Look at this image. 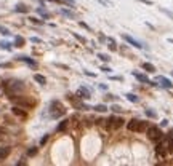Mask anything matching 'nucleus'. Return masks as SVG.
Masks as SVG:
<instances>
[{"mask_svg":"<svg viewBox=\"0 0 173 166\" xmlns=\"http://www.w3.org/2000/svg\"><path fill=\"white\" fill-rule=\"evenodd\" d=\"M149 126V121H143V120H138V118H133V120L128 121L127 128L128 131H133V133H146Z\"/></svg>","mask_w":173,"mask_h":166,"instance_id":"nucleus-1","label":"nucleus"},{"mask_svg":"<svg viewBox=\"0 0 173 166\" xmlns=\"http://www.w3.org/2000/svg\"><path fill=\"white\" fill-rule=\"evenodd\" d=\"M24 89V83L19 82V80H15V82H8V85L5 86V93L7 96H16V94H19Z\"/></svg>","mask_w":173,"mask_h":166,"instance_id":"nucleus-2","label":"nucleus"},{"mask_svg":"<svg viewBox=\"0 0 173 166\" xmlns=\"http://www.w3.org/2000/svg\"><path fill=\"white\" fill-rule=\"evenodd\" d=\"M50 115H52V118H60L66 113V109L64 105L61 104L60 101H52L50 102Z\"/></svg>","mask_w":173,"mask_h":166,"instance_id":"nucleus-3","label":"nucleus"},{"mask_svg":"<svg viewBox=\"0 0 173 166\" xmlns=\"http://www.w3.org/2000/svg\"><path fill=\"white\" fill-rule=\"evenodd\" d=\"M106 121V128L109 129V131H117V129H120L122 126H124V118L122 117H116V115H111Z\"/></svg>","mask_w":173,"mask_h":166,"instance_id":"nucleus-4","label":"nucleus"},{"mask_svg":"<svg viewBox=\"0 0 173 166\" xmlns=\"http://www.w3.org/2000/svg\"><path fill=\"white\" fill-rule=\"evenodd\" d=\"M146 134H148L149 141H152V142H159V141L164 137V133H162V129H160L159 126H154V125H149V126H148V129H146Z\"/></svg>","mask_w":173,"mask_h":166,"instance_id":"nucleus-5","label":"nucleus"},{"mask_svg":"<svg viewBox=\"0 0 173 166\" xmlns=\"http://www.w3.org/2000/svg\"><path fill=\"white\" fill-rule=\"evenodd\" d=\"M156 155L162 158L168 155V144H167V137L165 136L159 142H156Z\"/></svg>","mask_w":173,"mask_h":166,"instance_id":"nucleus-6","label":"nucleus"},{"mask_svg":"<svg viewBox=\"0 0 173 166\" xmlns=\"http://www.w3.org/2000/svg\"><path fill=\"white\" fill-rule=\"evenodd\" d=\"M76 96L79 97V99H90V97H92V93H90L88 88H85V86H80V88L77 89Z\"/></svg>","mask_w":173,"mask_h":166,"instance_id":"nucleus-7","label":"nucleus"},{"mask_svg":"<svg viewBox=\"0 0 173 166\" xmlns=\"http://www.w3.org/2000/svg\"><path fill=\"white\" fill-rule=\"evenodd\" d=\"M122 37H124V40L127 42V43H130L132 46H135V48H138V50H141L143 48V45L138 42V40H135L133 37H130V35H127V34H122Z\"/></svg>","mask_w":173,"mask_h":166,"instance_id":"nucleus-8","label":"nucleus"},{"mask_svg":"<svg viewBox=\"0 0 173 166\" xmlns=\"http://www.w3.org/2000/svg\"><path fill=\"white\" fill-rule=\"evenodd\" d=\"M11 112H13L16 117L23 118V120H24V118H27V112H26V109H24V107H19V105H15V107L11 109Z\"/></svg>","mask_w":173,"mask_h":166,"instance_id":"nucleus-9","label":"nucleus"},{"mask_svg":"<svg viewBox=\"0 0 173 166\" xmlns=\"http://www.w3.org/2000/svg\"><path fill=\"white\" fill-rule=\"evenodd\" d=\"M157 82H160V85H162L164 88H167V89H172L173 88V83L168 80V78L162 77V75H160V77H157Z\"/></svg>","mask_w":173,"mask_h":166,"instance_id":"nucleus-10","label":"nucleus"},{"mask_svg":"<svg viewBox=\"0 0 173 166\" xmlns=\"http://www.w3.org/2000/svg\"><path fill=\"white\" fill-rule=\"evenodd\" d=\"M132 75H133V77H135L138 82H141V83H151V80H149V78H148L144 74H140V72H136V70H135V72H132Z\"/></svg>","mask_w":173,"mask_h":166,"instance_id":"nucleus-11","label":"nucleus"},{"mask_svg":"<svg viewBox=\"0 0 173 166\" xmlns=\"http://www.w3.org/2000/svg\"><path fill=\"white\" fill-rule=\"evenodd\" d=\"M18 59H19V61H23V62H26V64L31 66L32 69H37V62H35L34 59H31L29 56H19Z\"/></svg>","mask_w":173,"mask_h":166,"instance_id":"nucleus-12","label":"nucleus"},{"mask_svg":"<svg viewBox=\"0 0 173 166\" xmlns=\"http://www.w3.org/2000/svg\"><path fill=\"white\" fill-rule=\"evenodd\" d=\"M10 152H11V147H8V145L0 147V160H5V158L10 155Z\"/></svg>","mask_w":173,"mask_h":166,"instance_id":"nucleus-13","label":"nucleus"},{"mask_svg":"<svg viewBox=\"0 0 173 166\" xmlns=\"http://www.w3.org/2000/svg\"><path fill=\"white\" fill-rule=\"evenodd\" d=\"M68 126H69V120L66 118V120H63L60 125H58V128H56V131L58 133H64L66 129H68Z\"/></svg>","mask_w":173,"mask_h":166,"instance_id":"nucleus-14","label":"nucleus"},{"mask_svg":"<svg viewBox=\"0 0 173 166\" xmlns=\"http://www.w3.org/2000/svg\"><path fill=\"white\" fill-rule=\"evenodd\" d=\"M141 67H143L146 72H149V74H154V72H156V67L152 66L151 62H143V66H141Z\"/></svg>","mask_w":173,"mask_h":166,"instance_id":"nucleus-15","label":"nucleus"},{"mask_svg":"<svg viewBox=\"0 0 173 166\" xmlns=\"http://www.w3.org/2000/svg\"><path fill=\"white\" fill-rule=\"evenodd\" d=\"M34 80L37 82L39 85H45V83H47V78L43 77V75H40V74H35L34 75Z\"/></svg>","mask_w":173,"mask_h":166,"instance_id":"nucleus-16","label":"nucleus"},{"mask_svg":"<svg viewBox=\"0 0 173 166\" xmlns=\"http://www.w3.org/2000/svg\"><path fill=\"white\" fill-rule=\"evenodd\" d=\"M60 13L63 14V16H66V18H71V19H74V18H76V14H74L72 11L66 10V8H61V10H60Z\"/></svg>","mask_w":173,"mask_h":166,"instance_id":"nucleus-17","label":"nucleus"},{"mask_svg":"<svg viewBox=\"0 0 173 166\" xmlns=\"http://www.w3.org/2000/svg\"><path fill=\"white\" fill-rule=\"evenodd\" d=\"M18 11V13H29V6L23 5V3H19V5H16V8H15Z\"/></svg>","mask_w":173,"mask_h":166,"instance_id":"nucleus-18","label":"nucleus"},{"mask_svg":"<svg viewBox=\"0 0 173 166\" xmlns=\"http://www.w3.org/2000/svg\"><path fill=\"white\" fill-rule=\"evenodd\" d=\"M37 13L40 14L43 19H50V13H48V11H45L43 8H37Z\"/></svg>","mask_w":173,"mask_h":166,"instance_id":"nucleus-19","label":"nucleus"},{"mask_svg":"<svg viewBox=\"0 0 173 166\" xmlns=\"http://www.w3.org/2000/svg\"><path fill=\"white\" fill-rule=\"evenodd\" d=\"M15 46H18V48L24 46V38H23V37H19V35H18V37L15 38Z\"/></svg>","mask_w":173,"mask_h":166,"instance_id":"nucleus-20","label":"nucleus"},{"mask_svg":"<svg viewBox=\"0 0 173 166\" xmlns=\"http://www.w3.org/2000/svg\"><path fill=\"white\" fill-rule=\"evenodd\" d=\"M37 152H39V147H31V149H27V157L37 155Z\"/></svg>","mask_w":173,"mask_h":166,"instance_id":"nucleus-21","label":"nucleus"},{"mask_svg":"<svg viewBox=\"0 0 173 166\" xmlns=\"http://www.w3.org/2000/svg\"><path fill=\"white\" fill-rule=\"evenodd\" d=\"M127 99L130 101V102H138L140 99H138V96H136V94H132V93H128L127 94Z\"/></svg>","mask_w":173,"mask_h":166,"instance_id":"nucleus-22","label":"nucleus"},{"mask_svg":"<svg viewBox=\"0 0 173 166\" xmlns=\"http://www.w3.org/2000/svg\"><path fill=\"white\" fill-rule=\"evenodd\" d=\"M58 2L66 3V5L69 6V8H74V6H76V2H74V0H58Z\"/></svg>","mask_w":173,"mask_h":166,"instance_id":"nucleus-23","label":"nucleus"},{"mask_svg":"<svg viewBox=\"0 0 173 166\" xmlns=\"http://www.w3.org/2000/svg\"><path fill=\"white\" fill-rule=\"evenodd\" d=\"M0 48L2 50H11V43H8V42H0Z\"/></svg>","mask_w":173,"mask_h":166,"instance_id":"nucleus-24","label":"nucleus"},{"mask_svg":"<svg viewBox=\"0 0 173 166\" xmlns=\"http://www.w3.org/2000/svg\"><path fill=\"white\" fill-rule=\"evenodd\" d=\"M96 110V112H106V110H108V107H106L104 104H100V105H95V107H93Z\"/></svg>","mask_w":173,"mask_h":166,"instance_id":"nucleus-25","label":"nucleus"},{"mask_svg":"<svg viewBox=\"0 0 173 166\" xmlns=\"http://www.w3.org/2000/svg\"><path fill=\"white\" fill-rule=\"evenodd\" d=\"M72 35H74V37H76V38H77V40L80 42V43H84V45H85V43H86V38H85V37H82V35H79L77 32H74Z\"/></svg>","mask_w":173,"mask_h":166,"instance_id":"nucleus-26","label":"nucleus"},{"mask_svg":"<svg viewBox=\"0 0 173 166\" xmlns=\"http://www.w3.org/2000/svg\"><path fill=\"white\" fill-rule=\"evenodd\" d=\"M98 58H100L103 62H109V61H111V58H109L108 54H101V53H98Z\"/></svg>","mask_w":173,"mask_h":166,"instance_id":"nucleus-27","label":"nucleus"},{"mask_svg":"<svg viewBox=\"0 0 173 166\" xmlns=\"http://www.w3.org/2000/svg\"><path fill=\"white\" fill-rule=\"evenodd\" d=\"M146 115L149 118H157V113L154 112V110H151V109H146Z\"/></svg>","mask_w":173,"mask_h":166,"instance_id":"nucleus-28","label":"nucleus"},{"mask_svg":"<svg viewBox=\"0 0 173 166\" xmlns=\"http://www.w3.org/2000/svg\"><path fill=\"white\" fill-rule=\"evenodd\" d=\"M160 11H162V13H165V14H167V16L170 18V19H173V11L167 10V8H160Z\"/></svg>","mask_w":173,"mask_h":166,"instance_id":"nucleus-29","label":"nucleus"},{"mask_svg":"<svg viewBox=\"0 0 173 166\" xmlns=\"http://www.w3.org/2000/svg\"><path fill=\"white\" fill-rule=\"evenodd\" d=\"M29 21L34 22V24H39V26L43 24V21H42V19H39V18H29Z\"/></svg>","mask_w":173,"mask_h":166,"instance_id":"nucleus-30","label":"nucleus"},{"mask_svg":"<svg viewBox=\"0 0 173 166\" xmlns=\"http://www.w3.org/2000/svg\"><path fill=\"white\" fill-rule=\"evenodd\" d=\"M108 46H109V48H111L112 51H114V50H117V46H116V40H114V38H109V45H108Z\"/></svg>","mask_w":173,"mask_h":166,"instance_id":"nucleus-31","label":"nucleus"},{"mask_svg":"<svg viewBox=\"0 0 173 166\" xmlns=\"http://www.w3.org/2000/svg\"><path fill=\"white\" fill-rule=\"evenodd\" d=\"M111 110H112V112H117V113H119V112H124V109H122L120 107V105H111Z\"/></svg>","mask_w":173,"mask_h":166,"instance_id":"nucleus-32","label":"nucleus"},{"mask_svg":"<svg viewBox=\"0 0 173 166\" xmlns=\"http://www.w3.org/2000/svg\"><path fill=\"white\" fill-rule=\"evenodd\" d=\"M48 139H50V134H45V136L40 139V145H45L47 142H48Z\"/></svg>","mask_w":173,"mask_h":166,"instance_id":"nucleus-33","label":"nucleus"},{"mask_svg":"<svg viewBox=\"0 0 173 166\" xmlns=\"http://www.w3.org/2000/svg\"><path fill=\"white\" fill-rule=\"evenodd\" d=\"M0 34H2V35H10V30L7 29V27L0 26Z\"/></svg>","mask_w":173,"mask_h":166,"instance_id":"nucleus-34","label":"nucleus"},{"mask_svg":"<svg viewBox=\"0 0 173 166\" xmlns=\"http://www.w3.org/2000/svg\"><path fill=\"white\" fill-rule=\"evenodd\" d=\"M5 133H7V129L0 126V142H2V141H3V137H5Z\"/></svg>","mask_w":173,"mask_h":166,"instance_id":"nucleus-35","label":"nucleus"},{"mask_svg":"<svg viewBox=\"0 0 173 166\" xmlns=\"http://www.w3.org/2000/svg\"><path fill=\"white\" fill-rule=\"evenodd\" d=\"M79 24H80L82 27H85V29H86V30H88V32H92V27H90L88 24H86V22H84V21H80V22H79Z\"/></svg>","mask_w":173,"mask_h":166,"instance_id":"nucleus-36","label":"nucleus"},{"mask_svg":"<svg viewBox=\"0 0 173 166\" xmlns=\"http://www.w3.org/2000/svg\"><path fill=\"white\" fill-rule=\"evenodd\" d=\"M106 99H108V101H117L119 97H117V96H114V94H108V96H106Z\"/></svg>","mask_w":173,"mask_h":166,"instance_id":"nucleus-37","label":"nucleus"},{"mask_svg":"<svg viewBox=\"0 0 173 166\" xmlns=\"http://www.w3.org/2000/svg\"><path fill=\"white\" fill-rule=\"evenodd\" d=\"M31 42H32V43H42V40L39 37H31Z\"/></svg>","mask_w":173,"mask_h":166,"instance_id":"nucleus-38","label":"nucleus"},{"mask_svg":"<svg viewBox=\"0 0 173 166\" xmlns=\"http://www.w3.org/2000/svg\"><path fill=\"white\" fill-rule=\"evenodd\" d=\"M84 74H85V75H88V77H95V74L90 72V70H84Z\"/></svg>","mask_w":173,"mask_h":166,"instance_id":"nucleus-39","label":"nucleus"},{"mask_svg":"<svg viewBox=\"0 0 173 166\" xmlns=\"http://www.w3.org/2000/svg\"><path fill=\"white\" fill-rule=\"evenodd\" d=\"M101 70H103V72H106V74H109V72H112L111 69H109V67H101Z\"/></svg>","mask_w":173,"mask_h":166,"instance_id":"nucleus-40","label":"nucleus"},{"mask_svg":"<svg viewBox=\"0 0 173 166\" xmlns=\"http://www.w3.org/2000/svg\"><path fill=\"white\" fill-rule=\"evenodd\" d=\"M140 2H141V3H146V5H152L151 0H140Z\"/></svg>","mask_w":173,"mask_h":166,"instance_id":"nucleus-41","label":"nucleus"},{"mask_svg":"<svg viewBox=\"0 0 173 166\" xmlns=\"http://www.w3.org/2000/svg\"><path fill=\"white\" fill-rule=\"evenodd\" d=\"M167 125H168L167 120H162V121H160V126H167Z\"/></svg>","mask_w":173,"mask_h":166,"instance_id":"nucleus-42","label":"nucleus"},{"mask_svg":"<svg viewBox=\"0 0 173 166\" xmlns=\"http://www.w3.org/2000/svg\"><path fill=\"white\" fill-rule=\"evenodd\" d=\"M172 77H173V70H172Z\"/></svg>","mask_w":173,"mask_h":166,"instance_id":"nucleus-43","label":"nucleus"}]
</instances>
